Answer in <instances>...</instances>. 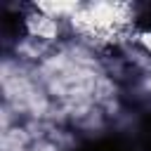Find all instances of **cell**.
<instances>
[{
	"label": "cell",
	"mask_w": 151,
	"mask_h": 151,
	"mask_svg": "<svg viewBox=\"0 0 151 151\" xmlns=\"http://www.w3.org/2000/svg\"><path fill=\"white\" fill-rule=\"evenodd\" d=\"M26 31H28V38H35L40 42H52V40L59 38L61 26H59L57 19H52V17H47V14L38 12V9H33L26 17Z\"/></svg>",
	"instance_id": "6da1fadb"
},
{
	"label": "cell",
	"mask_w": 151,
	"mask_h": 151,
	"mask_svg": "<svg viewBox=\"0 0 151 151\" xmlns=\"http://www.w3.org/2000/svg\"><path fill=\"white\" fill-rule=\"evenodd\" d=\"M139 42H142V47L151 54V31H144V33H139Z\"/></svg>",
	"instance_id": "7a4b0ae2"
}]
</instances>
